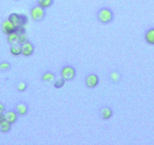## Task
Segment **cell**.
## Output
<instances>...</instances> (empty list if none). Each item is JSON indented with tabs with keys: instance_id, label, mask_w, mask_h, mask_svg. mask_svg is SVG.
<instances>
[{
	"instance_id": "obj_5",
	"label": "cell",
	"mask_w": 154,
	"mask_h": 145,
	"mask_svg": "<svg viewBox=\"0 0 154 145\" xmlns=\"http://www.w3.org/2000/svg\"><path fill=\"white\" fill-rule=\"evenodd\" d=\"M21 49H22V54L25 57H29L31 56L34 52V46L31 42L27 41L25 43L21 45Z\"/></svg>"
},
{
	"instance_id": "obj_7",
	"label": "cell",
	"mask_w": 154,
	"mask_h": 145,
	"mask_svg": "<svg viewBox=\"0 0 154 145\" xmlns=\"http://www.w3.org/2000/svg\"><path fill=\"white\" fill-rule=\"evenodd\" d=\"M144 39L147 44L154 45V27L149 28L146 31L144 35Z\"/></svg>"
},
{
	"instance_id": "obj_1",
	"label": "cell",
	"mask_w": 154,
	"mask_h": 145,
	"mask_svg": "<svg viewBox=\"0 0 154 145\" xmlns=\"http://www.w3.org/2000/svg\"><path fill=\"white\" fill-rule=\"evenodd\" d=\"M97 19L102 23L104 24L109 23L113 19V13L110 8L103 7L100 8L97 12Z\"/></svg>"
},
{
	"instance_id": "obj_13",
	"label": "cell",
	"mask_w": 154,
	"mask_h": 145,
	"mask_svg": "<svg viewBox=\"0 0 154 145\" xmlns=\"http://www.w3.org/2000/svg\"><path fill=\"white\" fill-rule=\"evenodd\" d=\"M11 123L6 120L2 121V122H0V131L3 133H7L10 131L11 129Z\"/></svg>"
},
{
	"instance_id": "obj_24",
	"label": "cell",
	"mask_w": 154,
	"mask_h": 145,
	"mask_svg": "<svg viewBox=\"0 0 154 145\" xmlns=\"http://www.w3.org/2000/svg\"><path fill=\"white\" fill-rule=\"evenodd\" d=\"M5 111V106L3 103H0V113H2Z\"/></svg>"
},
{
	"instance_id": "obj_10",
	"label": "cell",
	"mask_w": 154,
	"mask_h": 145,
	"mask_svg": "<svg viewBox=\"0 0 154 145\" xmlns=\"http://www.w3.org/2000/svg\"><path fill=\"white\" fill-rule=\"evenodd\" d=\"M8 20L17 27L19 25H21V18H20V14L17 13H12L8 17Z\"/></svg>"
},
{
	"instance_id": "obj_9",
	"label": "cell",
	"mask_w": 154,
	"mask_h": 145,
	"mask_svg": "<svg viewBox=\"0 0 154 145\" xmlns=\"http://www.w3.org/2000/svg\"><path fill=\"white\" fill-rule=\"evenodd\" d=\"M16 112L17 113V114L20 115V116H25L28 112L27 105L23 102L17 103L16 106Z\"/></svg>"
},
{
	"instance_id": "obj_2",
	"label": "cell",
	"mask_w": 154,
	"mask_h": 145,
	"mask_svg": "<svg viewBox=\"0 0 154 145\" xmlns=\"http://www.w3.org/2000/svg\"><path fill=\"white\" fill-rule=\"evenodd\" d=\"M31 18L35 21H40L45 17V8H42L39 5H35L30 9Z\"/></svg>"
},
{
	"instance_id": "obj_20",
	"label": "cell",
	"mask_w": 154,
	"mask_h": 145,
	"mask_svg": "<svg viewBox=\"0 0 154 145\" xmlns=\"http://www.w3.org/2000/svg\"><path fill=\"white\" fill-rule=\"evenodd\" d=\"M11 67V65L8 62H2V63H0V70L5 71Z\"/></svg>"
},
{
	"instance_id": "obj_14",
	"label": "cell",
	"mask_w": 154,
	"mask_h": 145,
	"mask_svg": "<svg viewBox=\"0 0 154 145\" xmlns=\"http://www.w3.org/2000/svg\"><path fill=\"white\" fill-rule=\"evenodd\" d=\"M10 51H11V53L13 55L19 56L20 54H22L21 46L17 45V44L12 45L11 46V48H10Z\"/></svg>"
},
{
	"instance_id": "obj_21",
	"label": "cell",
	"mask_w": 154,
	"mask_h": 145,
	"mask_svg": "<svg viewBox=\"0 0 154 145\" xmlns=\"http://www.w3.org/2000/svg\"><path fill=\"white\" fill-rule=\"evenodd\" d=\"M17 88L19 91H24L26 89V84L23 82H19L17 84Z\"/></svg>"
},
{
	"instance_id": "obj_12",
	"label": "cell",
	"mask_w": 154,
	"mask_h": 145,
	"mask_svg": "<svg viewBox=\"0 0 154 145\" xmlns=\"http://www.w3.org/2000/svg\"><path fill=\"white\" fill-rule=\"evenodd\" d=\"M37 3L43 8H48L53 5L54 0H37Z\"/></svg>"
},
{
	"instance_id": "obj_6",
	"label": "cell",
	"mask_w": 154,
	"mask_h": 145,
	"mask_svg": "<svg viewBox=\"0 0 154 145\" xmlns=\"http://www.w3.org/2000/svg\"><path fill=\"white\" fill-rule=\"evenodd\" d=\"M2 29L4 33L9 35V34L14 32L16 31V26H14L9 20H6L2 23Z\"/></svg>"
},
{
	"instance_id": "obj_11",
	"label": "cell",
	"mask_w": 154,
	"mask_h": 145,
	"mask_svg": "<svg viewBox=\"0 0 154 145\" xmlns=\"http://www.w3.org/2000/svg\"><path fill=\"white\" fill-rule=\"evenodd\" d=\"M100 115H101L102 119H109L111 118L112 115V110L109 107H103L100 110Z\"/></svg>"
},
{
	"instance_id": "obj_23",
	"label": "cell",
	"mask_w": 154,
	"mask_h": 145,
	"mask_svg": "<svg viewBox=\"0 0 154 145\" xmlns=\"http://www.w3.org/2000/svg\"><path fill=\"white\" fill-rule=\"evenodd\" d=\"M20 18H21V24L25 25L28 21V17L25 14H20Z\"/></svg>"
},
{
	"instance_id": "obj_17",
	"label": "cell",
	"mask_w": 154,
	"mask_h": 145,
	"mask_svg": "<svg viewBox=\"0 0 154 145\" xmlns=\"http://www.w3.org/2000/svg\"><path fill=\"white\" fill-rule=\"evenodd\" d=\"M65 79L63 78H60V79H57L54 81V86L56 88H60L64 85L65 84Z\"/></svg>"
},
{
	"instance_id": "obj_3",
	"label": "cell",
	"mask_w": 154,
	"mask_h": 145,
	"mask_svg": "<svg viewBox=\"0 0 154 145\" xmlns=\"http://www.w3.org/2000/svg\"><path fill=\"white\" fill-rule=\"evenodd\" d=\"M60 75L62 78H63L66 81L72 80L75 76V69L72 66L66 65V66H63L61 69Z\"/></svg>"
},
{
	"instance_id": "obj_25",
	"label": "cell",
	"mask_w": 154,
	"mask_h": 145,
	"mask_svg": "<svg viewBox=\"0 0 154 145\" xmlns=\"http://www.w3.org/2000/svg\"><path fill=\"white\" fill-rule=\"evenodd\" d=\"M4 120H5V114H3V113H0V122H2V121H4Z\"/></svg>"
},
{
	"instance_id": "obj_15",
	"label": "cell",
	"mask_w": 154,
	"mask_h": 145,
	"mask_svg": "<svg viewBox=\"0 0 154 145\" xmlns=\"http://www.w3.org/2000/svg\"><path fill=\"white\" fill-rule=\"evenodd\" d=\"M42 79L45 82H53L55 79V75L51 72H46L42 76Z\"/></svg>"
},
{
	"instance_id": "obj_19",
	"label": "cell",
	"mask_w": 154,
	"mask_h": 145,
	"mask_svg": "<svg viewBox=\"0 0 154 145\" xmlns=\"http://www.w3.org/2000/svg\"><path fill=\"white\" fill-rule=\"evenodd\" d=\"M109 78H110L111 80L114 82H119V74L116 72H111L110 76H109Z\"/></svg>"
},
{
	"instance_id": "obj_8",
	"label": "cell",
	"mask_w": 154,
	"mask_h": 145,
	"mask_svg": "<svg viewBox=\"0 0 154 145\" xmlns=\"http://www.w3.org/2000/svg\"><path fill=\"white\" fill-rule=\"evenodd\" d=\"M5 120L8 121L9 123L14 124L17 119V113L14 110H9L5 114Z\"/></svg>"
},
{
	"instance_id": "obj_26",
	"label": "cell",
	"mask_w": 154,
	"mask_h": 145,
	"mask_svg": "<svg viewBox=\"0 0 154 145\" xmlns=\"http://www.w3.org/2000/svg\"></svg>"
},
{
	"instance_id": "obj_18",
	"label": "cell",
	"mask_w": 154,
	"mask_h": 145,
	"mask_svg": "<svg viewBox=\"0 0 154 145\" xmlns=\"http://www.w3.org/2000/svg\"><path fill=\"white\" fill-rule=\"evenodd\" d=\"M28 41V39L27 37H26V35L25 33H23V34H19L18 35V42H17V43L20 44V45H22V44L25 43V42H26Z\"/></svg>"
},
{
	"instance_id": "obj_16",
	"label": "cell",
	"mask_w": 154,
	"mask_h": 145,
	"mask_svg": "<svg viewBox=\"0 0 154 145\" xmlns=\"http://www.w3.org/2000/svg\"><path fill=\"white\" fill-rule=\"evenodd\" d=\"M18 35L19 34H17L16 32L9 34L8 35V42L11 45L17 44L18 42Z\"/></svg>"
},
{
	"instance_id": "obj_4",
	"label": "cell",
	"mask_w": 154,
	"mask_h": 145,
	"mask_svg": "<svg viewBox=\"0 0 154 145\" xmlns=\"http://www.w3.org/2000/svg\"><path fill=\"white\" fill-rule=\"evenodd\" d=\"M99 83V78L94 73H91L88 75L85 79V85L88 88H94L98 85Z\"/></svg>"
},
{
	"instance_id": "obj_22",
	"label": "cell",
	"mask_w": 154,
	"mask_h": 145,
	"mask_svg": "<svg viewBox=\"0 0 154 145\" xmlns=\"http://www.w3.org/2000/svg\"><path fill=\"white\" fill-rule=\"evenodd\" d=\"M25 27H24V25H19L16 27V31L15 32H17V34H23L25 33Z\"/></svg>"
}]
</instances>
